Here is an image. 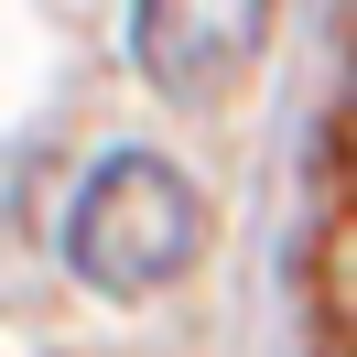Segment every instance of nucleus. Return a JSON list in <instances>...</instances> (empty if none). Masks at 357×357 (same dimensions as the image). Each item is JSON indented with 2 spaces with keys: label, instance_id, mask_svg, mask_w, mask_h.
Masks as SVG:
<instances>
[{
  "label": "nucleus",
  "instance_id": "f03ea898",
  "mask_svg": "<svg viewBox=\"0 0 357 357\" xmlns=\"http://www.w3.org/2000/svg\"><path fill=\"white\" fill-rule=\"evenodd\" d=\"M271 22H282V0H141L130 11V54L174 109H206L227 98L249 66H260Z\"/></svg>",
  "mask_w": 357,
  "mask_h": 357
},
{
  "label": "nucleus",
  "instance_id": "f257e3e1",
  "mask_svg": "<svg viewBox=\"0 0 357 357\" xmlns=\"http://www.w3.org/2000/svg\"><path fill=\"white\" fill-rule=\"evenodd\" d=\"M195 249H206V206L162 152H109L66 206V271L87 292H119V303L162 292Z\"/></svg>",
  "mask_w": 357,
  "mask_h": 357
}]
</instances>
